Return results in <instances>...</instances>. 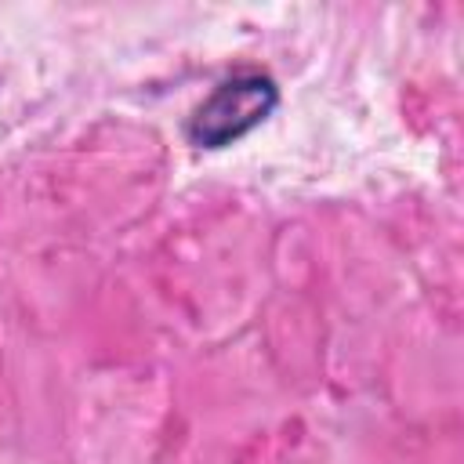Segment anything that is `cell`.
Masks as SVG:
<instances>
[{
  "instance_id": "cell-1",
  "label": "cell",
  "mask_w": 464,
  "mask_h": 464,
  "mask_svg": "<svg viewBox=\"0 0 464 464\" xmlns=\"http://www.w3.org/2000/svg\"><path fill=\"white\" fill-rule=\"evenodd\" d=\"M279 105V87L272 76L261 72H243L225 83H218L203 105L188 116V141L196 149H225L261 127Z\"/></svg>"
}]
</instances>
